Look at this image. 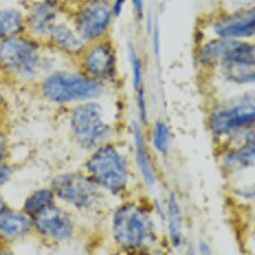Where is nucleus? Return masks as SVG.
<instances>
[{"label": "nucleus", "instance_id": "obj_31", "mask_svg": "<svg viewBox=\"0 0 255 255\" xmlns=\"http://www.w3.org/2000/svg\"><path fill=\"white\" fill-rule=\"evenodd\" d=\"M2 102H3V100H2V96H1V95H0V106H1V105H2Z\"/></svg>", "mask_w": 255, "mask_h": 255}, {"label": "nucleus", "instance_id": "obj_21", "mask_svg": "<svg viewBox=\"0 0 255 255\" xmlns=\"http://www.w3.org/2000/svg\"><path fill=\"white\" fill-rule=\"evenodd\" d=\"M53 203V191L48 189H39L26 199L24 210L30 216H35Z\"/></svg>", "mask_w": 255, "mask_h": 255}, {"label": "nucleus", "instance_id": "obj_8", "mask_svg": "<svg viewBox=\"0 0 255 255\" xmlns=\"http://www.w3.org/2000/svg\"><path fill=\"white\" fill-rule=\"evenodd\" d=\"M53 193L77 208H89L98 200L95 182L83 174L67 173L56 176L51 183Z\"/></svg>", "mask_w": 255, "mask_h": 255}, {"label": "nucleus", "instance_id": "obj_19", "mask_svg": "<svg viewBox=\"0 0 255 255\" xmlns=\"http://www.w3.org/2000/svg\"><path fill=\"white\" fill-rule=\"evenodd\" d=\"M25 17L15 8L0 9V41L11 36L23 34Z\"/></svg>", "mask_w": 255, "mask_h": 255}, {"label": "nucleus", "instance_id": "obj_18", "mask_svg": "<svg viewBox=\"0 0 255 255\" xmlns=\"http://www.w3.org/2000/svg\"><path fill=\"white\" fill-rule=\"evenodd\" d=\"M31 223L26 216L6 209L0 213V233L5 237L17 238L26 234Z\"/></svg>", "mask_w": 255, "mask_h": 255}, {"label": "nucleus", "instance_id": "obj_22", "mask_svg": "<svg viewBox=\"0 0 255 255\" xmlns=\"http://www.w3.org/2000/svg\"><path fill=\"white\" fill-rule=\"evenodd\" d=\"M170 130L169 127L162 120H158L153 129V145L156 151L160 154H167L170 146Z\"/></svg>", "mask_w": 255, "mask_h": 255}, {"label": "nucleus", "instance_id": "obj_20", "mask_svg": "<svg viewBox=\"0 0 255 255\" xmlns=\"http://www.w3.org/2000/svg\"><path fill=\"white\" fill-rule=\"evenodd\" d=\"M182 213L180 205L175 195H171L168 203V229L171 238V242L175 247H178L182 243Z\"/></svg>", "mask_w": 255, "mask_h": 255}, {"label": "nucleus", "instance_id": "obj_34", "mask_svg": "<svg viewBox=\"0 0 255 255\" xmlns=\"http://www.w3.org/2000/svg\"><path fill=\"white\" fill-rule=\"evenodd\" d=\"M78 1H82L83 2V1H85V0H78Z\"/></svg>", "mask_w": 255, "mask_h": 255}, {"label": "nucleus", "instance_id": "obj_2", "mask_svg": "<svg viewBox=\"0 0 255 255\" xmlns=\"http://www.w3.org/2000/svg\"><path fill=\"white\" fill-rule=\"evenodd\" d=\"M112 227L115 240L124 248H148L156 241V230L151 216L145 209L133 203L117 209Z\"/></svg>", "mask_w": 255, "mask_h": 255}, {"label": "nucleus", "instance_id": "obj_29", "mask_svg": "<svg viewBox=\"0 0 255 255\" xmlns=\"http://www.w3.org/2000/svg\"><path fill=\"white\" fill-rule=\"evenodd\" d=\"M199 252L201 253V255H209L210 254V248L204 241L199 242Z\"/></svg>", "mask_w": 255, "mask_h": 255}, {"label": "nucleus", "instance_id": "obj_23", "mask_svg": "<svg viewBox=\"0 0 255 255\" xmlns=\"http://www.w3.org/2000/svg\"><path fill=\"white\" fill-rule=\"evenodd\" d=\"M151 35H152V45H153V50L155 53V56H159L160 53V34H159V28L157 24H154L152 30H151Z\"/></svg>", "mask_w": 255, "mask_h": 255}, {"label": "nucleus", "instance_id": "obj_6", "mask_svg": "<svg viewBox=\"0 0 255 255\" xmlns=\"http://www.w3.org/2000/svg\"><path fill=\"white\" fill-rule=\"evenodd\" d=\"M71 130L77 142L85 149H93L111 135V126L104 118L103 107L93 101L79 105L70 120Z\"/></svg>", "mask_w": 255, "mask_h": 255}, {"label": "nucleus", "instance_id": "obj_13", "mask_svg": "<svg viewBox=\"0 0 255 255\" xmlns=\"http://www.w3.org/2000/svg\"><path fill=\"white\" fill-rule=\"evenodd\" d=\"M59 10L57 0H42L30 9L25 17V30H29V35L34 38L47 36L56 24Z\"/></svg>", "mask_w": 255, "mask_h": 255}, {"label": "nucleus", "instance_id": "obj_3", "mask_svg": "<svg viewBox=\"0 0 255 255\" xmlns=\"http://www.w3.org/2000/svg\"><path fill=\"white\" fill-rule=\"evenodd\" d=\"M2 69L25 80L39 75L43 68L39 43L30 35H15L0 41Z\"/></svg>", "mask_w": 255, "mask_h": 255}, {"label": "nucleus", "instance_id": "obj_7", "mask_svg": "<svg viewBox=\"0 0 255 255\" xmlns=\"http://www.w3.org/2000/svg\"><path fill=\"white\" fill-rule=\"evenodd\" d=\"M113 16L110 0H85L75 14L74 26L86 42H95L106 34Z\"/></svg>", "mask_w": 255, "mask_h": 255}, {"label": "nucleus", "instance_id": "obj_27", "mask_svg": "<svg viewBox=\"0 0 255 255\" xmlns=\"http://www.w3.org/2000/svg\"><path fill=\"white\" fill-rule=\"evenodd\" d=\"M7 151V139L3 133H0V161L3 159Z\"/></svg>", "mask_w": 255, "mask_h": 255}, {"label": "nucleus", "instance_id": "obj_30", "mask_svg": "<svg viewBox=\"0 0 255 255\" xmlns=\"http://www.w3.org/2000/svg\"><path fill=\"white\" fill-rule=\"evenodd\" d=\"M7 208L5 207V205H4V203H3V201L0 199V213H2L3 211H5Z\"/></svg>", "mask_w": 255, "mask_h": 255}, {"label": "nucleus", "instance_id": "obj_35", "mask_svg": "<svg viewBox=\"0 0 255 255\" xmlns=\"http://www.w3.org/2000/svg\"><path fill=\"white\" fill-rule=\"evenodd\" d=\"M167 1H171V0H167Z\"/></svg>", "mask_w": 255, "mask_h": 255}, {"label": "nucleus", "instance_id": "obj_4", "mask_svg": "<svg viewBox=\"0 0 255 255\" xmlns=\"http://www.w3.org/2000/svg\"><path fill=\"white\" fill-rule=\"evenodd\" d=\"M255 125V92L235 97L209 117V128L217 137L229 136Z\"/></svg>", "mask_w": 255, "mask_h": 255}, {"label": "nucleus", "instance_id": "obj_9", "mask_svg": "<svg viewBox=\"0 0 255 255\" xmlns=\"http://www.w3.org/2000/svg\"><path fill=\"white\" fill-rule=\"evenodd\" d=\"M82 66L84 73L101 82H112L117 76L116 51L111 41H95L83 52Z\"/></svg>", "mask_w": 255, "mask_h": 255}, {"label": "nucleus", "instance_id": "obj_26", "mask_svg": "<svg viewBox=\"0 0 255 255\" xmlns=\"http://www.w3.org/2000/svg\"><path fill=\"white\" fill-rule=\"evenodd\" d=\"M132 4L134 10L139 18H143L144 8H145V0H132Z\"/></svg>", "mask_w": 255, "mask_h": 255}, {"label": "nucleus", "instance_id": "obj_10", "mask_svg": "<svg viewBox=\"0 0 255 255\" xmlns=\"http://www.w3.org/2000/svg\"><path fill=\"white\" fill-rule=\"evenodd\" d=\"M222 68L225 78L232 83L255 84V43L235 39Z\"/></svg>", "mask_w": 255, "mask_h": 255}, {"label": "nucleus", "instance_id": "obj_24", "mask_svg": "<svg viewBox=\"0 0 255 255\" xmlns=\"http://www.w3.org/2000/svg\"><path fill=\"white\" fill-rule=\"evenodd\" d=\"M11 171L8 166L0 163V186L4 185L10 178Z\"/></svg>", "mask_w": 255, "mask_h": 255}, {"label": "nucleus", "instance_id": "obj_33", "mask_svg": "<svg viewBox=\"0 0 255 255\" xmlns=\"http://www.w3.org/2000/svg\"><path fill=\"white\" fill-rule=\"evenodd\" d=\"M1 70H3V69H2V66H1V62H0V71H1Z\"/></svg>", "mask_w": 255, "mask_h": 255}, {"label": "nucleus", "instance_id": "obj_14", "mask_svg": "<svg viewBox=\"0 0 255 255\" xmlns=\"http://www.w3.org/2000/svg\"><path fill=\"white\" fill-rule=\"evenodd\" d=\"M47 37L56 49L65 53L79 54L86 48V41L67 23H56Z\"/></svg>", "mask_w": 255, "mask_h": 255}, {"label": "nucleus", "instance_id": "obj_32", "mask_svg": "<svg viewBox=\"0 0 255 255\" xmlns=\"http://www.w3.org/2000/svg\"><path fill=\"white\" fill-rule=\"evenodd\" d=\"M3 255H14V254H12V253H5V254H3Z\"/></svg>", "mask_w": 255, "mask_h": 255}, {"label": "nucleus", "instance_id": "obj_1", "mask_svg": "<svg viewBox=\"0 0 255 255\" xmlns=\"http://www.w3.org/2000/svg\"><path fill=\"white\" fill-rule=\"evenodd\" d=\"M40 89L48 101L65 105L99 98L104 92V84L85 73L61 71L47 75Z\"/></svg>", "mask_w": 255, "mask_h": 255}, {"label": "nucleus", "instance_id": "obj_11", "mask_svg": "<svg viewBox=\"0 0 255 255\" xmlns=\"http://www.w3.org/2000/svg\"><path fill=\"white\" fill-rule=\"evenodd\" d=\"M212 31L218 37L242 40L255 36V5L226 13L212 23Z\"/></svg>", "mask_w": 255, "mask_h": 255}, {"label": "nucleus", "instance_id": "obj_28", "mask_svg": "<svg viewBox=\"0 0 255 255\" xmlns=\"http://www.w3.org/2000/svg\"><path fill=\"white\" fill-rule=\"evenodd\" d=\"M242 194L245 196V197H249V198H255V185L254 186H251L247 189H244L242 191Z\"/></svg>", "mask_w": 255, "mask_h": 255}, {"label": "nucleus", "instance_id": "obj_12", "mask_svg": "<svg viewBox=\"0 0 255 255\" xmlns=\"http://www.w3.org/2000/svg\"><path fill=\"white\" fill-rule=\"evenodd\" d=\"M32 222L39 233L54 240H67L74 229L70 216L53 204L33 216Z\"/></svg>", "mask_w": 255, "mask_h": 255}, {"label": "nucleus", "instance_id": "obj_5", "mask_svg": "<svg viewBox=\"0 0 255 255\" xmlns=\"http://www.w3.org/2000/svg\"><path fill=\"white\" fill-rule=\"evenodd\" d=\"M87 169L92 180L111 193H121L129 182L125 159L112 145L100 146L90 157Z\"/></svg>", "mask_w": 255, "mask_h": 255}, {"label": "nucleus", "instance_id": "obj_36", "mask_svg": "<svg viewBox=\"0 0 255 255\" xmlns=\"http://www.w3.org/2000/svg\"><path fill=\"white\" fill-rule=\"evenodd\" d=\"M0 255H1V254H0Z\"/></svg>", "mask_w": 255, "mask_h": 255}, {"label": "nucleus", "instance_id": "obj_17", "mask_svg": "<svg viewBox=\"0 0 255 255\" xmlns=\"http://www.w3.org/2000/svg\"><path fill=\"white\" fill-rule=\"evenodd\" d=\"M134 139H135V150L136 159L139 166V170L143 176V179L148 186H154L156 182V176L150 160L148 149L146 146L145 138L141 128L136 124L134 127Z\"/></svg>", "mask_w": 255, "mask_h": 255}, {"label": "nucleus", "instance_id": "obj_16", "mask_svg": "<svg viewBox=\"0 0 255 255\" xmlns=\"http://www.w3.org/2000/svg\"><path fill=\"white\" fill-rule=\"evenodd\" d=\"M128 54H129V59L131 62L132 68V77H133V86L136 94L137 105L139 110V115L141 120L144 123L148 121V107L146 100V92H145V82H144V70L143 63L138 54L137 49L130 44L129 49H128Z\"/></svg>", "mask_w": 255, "mask_h": 255}, {"label": "nucleus", "instance_id": "obj_25", "mask_svg": "<svg viewBox=\"0 0 255 255\" xmlns=\"http://www.w3.org/2000/svg\"><path fill=\"white\" fill-rule=\"evenodd\" d=\"M126 2L127 0H114L112 3V11L115 17H119L122 14Z\"/></svg>", "mask_w": 255, "mask_h": 255}, {"label": "nucleus", "instance_id": "obj_15", "mask_svg": "<svg viewBox=\"0 0 255 255\" xmlns=\"http://www.w3.org/2000/svg\"><path fill=\"white\" fill-rule=\"evenodd\" d=\"M235 39L216 37L201 45L198 52V60L204 67H216L223 65Z\"/></svg>", "mask_w": 255, "mask_h": 255}]
</instances>
